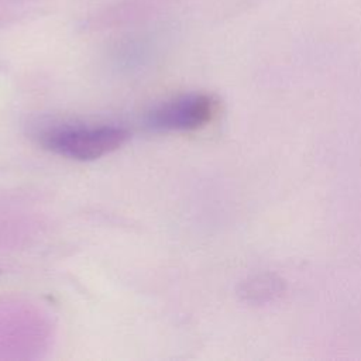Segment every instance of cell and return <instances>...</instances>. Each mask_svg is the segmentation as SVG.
Listing matches in <instances>:
<instances>
[{"mask_svg":"<svg viewBox=\"0 0 361 361\" xmlns=\"http://www.w3.org/2000/svg\"><path fill=\"white\" fill-rule=\"evenodd\" d=\"M130 134L118 126H62L41 134L44 148L75 161H93L118 149Z\"/></svg>","mask_w":361,"mask_h":361,"instance_id":"obj_1","label":"cell"},{"mask_svg":"<svg viewBox=\"0 0 361 361\" xmlns=\"http://www.w3.org/2000/svg\"><path fill=\"white\" fill-rule=\"evenodd\" d=\"M217 111V102L206 93H189L152 109L145 124L154 131H192L209 124Z\"/></svg>","mask_w":361,"mask_h":361,"instance_id":"obj_2","label":"cell"}]
</instances>
